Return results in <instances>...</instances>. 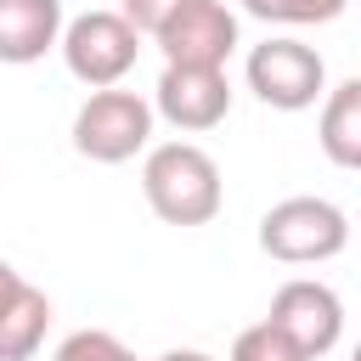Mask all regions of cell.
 I'll return each mask as SVG.
<instances>
[{
	"mask_svg": "<svg viewBox=\"0 0 361 361\" xmlns=\"http://www.w3.org/2000/svg\"><path fill=\"white\" fill-rule=\"evenodd\" d=\"M141 192H147V209L164 226H209L220 214V203H226L220 164L197 141H158V147H147Z\"/></svg>",
	"mask_w": 361,
	"mask_h": 361,
	"instance_id": "6da1fadb",
	"label": "cell"
},
{
	"mask_svg": "<svg viewBox=\"0 0 361 361\" xmlns=\"http://www.w3.org/2000/svg\"><path fill=\"white\" fill-rule=\"evenodd\" d=\"M259 248L276 265H327L350 248V214L333 197H282L259 214Z\"/></svg>",
	"mask_w": 361,
	"mask_h": 361,
	"instance_id": "7a4b0ae2",
	"label": "cell"
},
{
	"mask_svg": "<svg viewBox=\"0 0 361 361\" xmlns=\"http://www.w3.org/2000/svg\"><path fill=\"white\" fill-rule=\"evenodd\" d=\"M152 147V102L141 90L102 85L73 113V152L90 164H130Z\"/></svg>",
	"mask_w": 361,
	"mask_h": 361,
	"instance_id": "3957f363",
	"label": "cell"
},
{
	"mask_svg": "<svg viewBox=\"0 0 361 361\" xmlns=\"http://www.w3.org/2000/svg\"><path fill=\"white\" fill-rule=\"evenodd\" d=\"M243 73H248V90H254L265 107H276V113H305V107H316L322 90H327V62H322V51L305 45V39H293V34H276V39L254 45L248 62H243Z\"/></svg>",
	"mask_w": 361,
	"mask_h": 361,
	"instance_id": "277c9868",
	"label": "cell"
},
{
	"mask_svg": "<svg viewBox=\"0 0 361 361\" xmlns=\"http://www.w3.org/2000/svg\"><path fill=\"white\" fill-rule=\"evenodd\" d=\"M56 51H62V62H68V73H73L79 85L102 90V85H118V79L135 68L141 34H135L118 11H79L73 23H62Z\"/></svg>",
	"mask_w": 361,
	"mask_h": 361,
	"instance_id": "5b68a950",
	"label": "cell"
},
{
	"mask_svg": "<svg viewBox=\"0 0 361 361\" xmlns=\"http://www.w3.org/2000/svg\"><path fill=\"white\" fill-rule=\"evenodd\" d=\"M271 327H282L305 361H322L338 338H344V299L316 282V276H288L276 293H271Z\"/></svg>",
	"mask_w": 361,
	"mask_h": 361,
	"instance_id": "8992f818",
	"label": "cell"
},
{
	"mask_svg": "<svg viewBox=\"0 0 361 361\" xmlns=\"http://www.w3.org/2000/svg\"><path fill=\"white\" fill-rule=\"evenodd\" d=\"M231 113V79L226 68H180V62H164L158 73V90H152V118L186 130V135H203L214 124H226Z\"/></svg>",
	"mask_w": 361,
	"mask_h": 361,
	"instance_id": "52a82bcc",
	"label": "cell"
},
{
	"mask_svg": "<svg viewBox=\"0 0 361 361\" xmlns=\"http://www.w3.org/2000/svg\"><path fill=\"white\" fill-rule=\"evenodd\" d=\"M152 45L164 51V62H180V68H226L237 51V11L226 0H186L152 34Z\"/></svg>",
	"mask_w": 361,
	"mask_h": 361,
	"instance_id": "ba28073f",
	"label": "cell"
},
{
	"mask_svg": "<svg viewBox=\"0 0 361 361\" xmlns=\"http://www.w3.org/2000/svg\"><path fill=\"white\" fill-rule=\"evenodd\" d=\"M62 0H0V62L28 68L62 39Z\"/></svg>",
	"mask_w": 361,
	"mask_h": 361,
	"instance_id": "9c48e42d",
	"label": "cell"
},
{
	"mask_svg": "<svg viewBox=\"0 0 361 361\" xmlns=\"http://www.w3.org/2000/svg\"><path fill=\"white\" fill-rule=\"evenodd\" d=\"M316 141H322L327 164H338V169H361V79H338V85L322 90Z\"/></svg>",
	"mask_w": 361,
	"mask_h": 361,
	"instance_id": "30bf717a",
	"label": "cell"
},
{
	"mask_svg": "<svg viewBox=\"0 0 361 361\" xmlns=\"http://www.w3.org/2000/svg\"><path fill=\"white\" fill-rule=\"evenodd\" d=\"M45 327H51L45 288L17 276V288L0 299V361H34L39 344H45Z\"/></svg>",
	"mask_w": 361,
	"mask_h": 361,
	"instance_id": "8fae6325",
	"label": "cell"
},
{
	"mask_svg": "<svg viewBox=\"0 0 361 361\" xmlns=\"http://www.w3.org/2000/svg\"><path fill=\"white\" fill-rule=\"evenodd\" d=\"M248 17L259 23H282V28H316V23H333L344 17L350 0H237Z\"/></svg>",
	"mask_w": 361,
	"mask_h": 361,
	"instance_id": "7c38bea8",
	"label": "cell"
},
{
	"mask_svg": "<svg viewBox=\"0 0 361 361\" xmlns=\"http://www.w3.org/2000/svg\"><path fill=\"white\" fill-rule=\"evenodd\" d=\"M51 361H141V355L118 333H107V327H79V333H68L51 350Z\"/></svg>",
	"mask_w": 361,
	"mask_h": 361,
	"instance_id": "4fadbf2b",
	"label": "cell"
},
{
	"mask_svg": "<svg viewBox=\"0 0 361 361\" xmlns=\"http://www.w3.org/2000/svg\"><path fill=\"white\" fill-rule=\"evenodd\" d=\"M226 361H305V355H299V344H293L282 327L254 322V327H243V333L231 338V355H226Z\"/></svg>",
	"mask_w": 361,
	"mask_h": 361,
	"instance_id": "5bb4252c",
	"label": "cell"
},
{
	"mask_svg": "<svg viewBox=\"0 0 361 361\" xmlns=\"http://www.w3.org/2000/svg\"><path fill=\"white\" fill-rule=\"evenodd\" d=\"M180 6H186V0H124V6H118V17H124L141 39H152V34H158Z\"/></svg>",
	"mask_w": 361,
	"mask_h": 361,
	"instance_id": "9a60e30c",
	"label": "cell"
},
{
	"mask_svg": "<svg viewBox=\"0 0 361 361\" xmlns=\"http://www.w3.org/2000/svg\"><path fill=\"white\" fill-rule=\"evenodd\" d=\"M158 361H214V355H203V350H164Z\"/></svg>",
	"mask_w": 361,
	"mask_h": 361,
	"instance_id": "2e32d148",
	"label": "cell"
},
{
	"mask_svg": "<svg viewBox=\"0 0 361 361\" xmlns=\"http://www.w3.org/2000/svg\"><path fill=\"white\" fill-rule=\"evenodd\" d=\"M11 288H17V271H11V265H6V259H0V299H6V293H11Z\"/></svg>",
	"mask_w": 361,
	"mask_h": 361,
	"instance_id": "e0dca14e",
	"label": "cell"
}]
</instances>
